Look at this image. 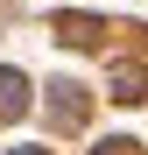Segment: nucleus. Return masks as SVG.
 Listing matches in <instances>:
<instances>
[{
  "instance_id": "f257e3e1",
  "label": "nucleus",
  "mask_w": 148,
  "mask_h": 155,
  "mask_svg": "<svg viewBox=\"0 0 148 155\" xmlns=\"http://www.w3.org/2000/svg\"><path fill=\"white\" fill-rule=\"evenodd\" d=\"M7 113H21V78L0 71V120H7Z\"/></svg>"
},
{
  "instance_id": "f03ea898",
  "label": "nucleus",
  "mask_w": 148,
  "mask_h": 155,
  "mask_svg": "<svg viewBox=\"0 0 148 155\" xmlns=\"http://www.w3.org/2000/svg\"><path fill=\"white\" fill-rule=\"evenodd\" d=\"M28 155H42V148H28Z\"/></svg>"
}]
</instances>
